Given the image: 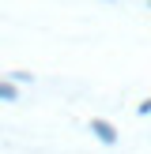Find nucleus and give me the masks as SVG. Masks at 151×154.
<instances>
[{
  "label": "nucleus",
  "instance_id": "obj_1",
  "mask_svg": "<svg viewBox=\"0 0 151 154\" xmlns=\"http://www.w3.org/2000/svg\"><path fill=\"white\" fill-rule=\"evenodd\" d=\"M91 135H95L98 143H102V147H117V128L110 124V120H91Z\"/></svg>",
  "mask_w": 151,
  "mask_h": 154
},
{
  "label": "nucleus",
  "instance_id": "obj_2",
  "mask_svg": "<svg viewBox=\"0 0 151 154\" xmlns=\"http://www.w3.org/2000/svg\"><path fill=\"white\" fill-rule=\"evenodd\" d=\"M0 98H4V102H15V98H19V90H15V79H11V83H4V79H0Z\"/></svg>",
  "mask_w": 151,
  "mask_h": 154
}]
</instances>
